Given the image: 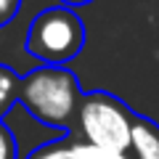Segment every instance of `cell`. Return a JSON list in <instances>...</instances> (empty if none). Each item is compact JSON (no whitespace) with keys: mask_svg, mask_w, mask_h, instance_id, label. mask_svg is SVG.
I'll use <instances>...</instances> for the list:
<instances>
[{"mask_svg":"<svg viewBox=\"0 0 159 159\" xmlns=\"http://www.w3.org/2000/svg\"><path fill=\"white\" fill-rule=\"evenodd\" d=\"M16 96H19V77L6 66V64H0V117H3V111H6L13 101H16Z\"/></svg>","mask_w":159,"mask_h":159,"instance_id":"obj_6","label":"cell"},{"mask_svg":"<svg viewBox=\"0 0 159 159\" xmlns=\"http://www.w3.org/2000/svg\"><path fill=\"white\" fill-rule=\"evenodd\" d=\"M130 157L133 159H159V125L146 117L133 119L130 135Z\"/></svg>","mask_w":159,"mask_h":159,"instance_id":"obj_4","label":"cell"},{"mask_svg":"<svg viewBox=\"0 0 159 159\" xmlns=\"http://www.w3.org/2000/svg\"><path fill=\"white\" fill-rule=\"evenodd\" d=\"M72 151H74V159H133L130 151L103 148V146H93V143H85V141H72Z\"/></svg>","mask_w":159,"mask_h":159,"instance_id":"obj_5","label":"cell"},{"mask_svg":"<svg viewBox=\"0 0 159 159\" xmlns=\"http://www.w3.org/2000/svg\"><path fill=\"white\" fill-rule=\"evenodd\" d=\"M16 101H21L34 119L66 130L80 109L82 90H80L77 77L69 69L43 66L19 80Z\"/></svg>","mask_w":159,"mask_h":159,"instance_id":"obj_1","label":"cell"},{"mask_svg":"<svg viewBox=\"0 0 159 159\" xmlns=\"http://www.w3.org/2000/svg\"><path fill=\"white\" fill-rule=\"evenodd\" d=\"M66 8H77V6H88V3H93V0H61Z\"/></svg>","mask_w":159,"mask_h":159,"instance_id":"obj_10","label":"cell"},{"mask_svg":"<svg viewBox=\"0 0 159 159\" xmlns=\"http://www.w3.org/2000/svg\"><path fill=\"white\" fill-rule=\"evenodd\" d=\"M82 45H85V24L66 6L45 8L29 24L27 51L45 66H61L72 61L82 51Z\"/></svg>","mask_w":159,"mask_h":159,"instance_id":"obj_2","label":"cell"},{"mask_svg":"<svg viewBox=\"0 0 159 159\" xmlns=\"http://www.w3.org/2000/svg\"><path fill=\"white\" fill-rule=\"evenodd\" d=\"M27 159H74L72 141H51V143H43V146L34 148Z\"/></svg>","mask_w":159,"mask_h":159,"instance_id":"obj_7","label":"cell"},{"mask_svg":"<svg viewBox=\"0 0 159 159\" xmlns=\"http://www.w3.org/2000/svg\"><path fill=\"white\" fill-rule=\"evenodd\" d=\"M0 159H16V141L0 122Z\"/></svg>","mask_w":159,"mask_h":159,"instance_id":"obj_8","label":"cell"},{"mask_svg":"<svg viewBox=\"0 0 159 159\" xmlns=\"http://www.w3.org/2000/svg\"><path fill=\"white\" fill-rule=\"evenodd\" d=\"M19 6H21V0H0V27H6L19 13Z\"/></svg>","mask_w":159,"mask_h":159,"instance_id":"obj_9","label":"cell"},{"mask_svg":"<svg viewBox=\"0 0 159 159\" xmlns=\"http://www.w3.org/2000/svg\"><path fill=\"white\" fill-rule=\"evenodd\" d=\"M82 141L103 148H117V151H130V135H133V119L125 101L109 96L103 90L82 96L77 109Z\"/></svg>","mask_w":159,"mask_h":159,"instance_id":"obj_3","label":"cell"}]
</instances>
